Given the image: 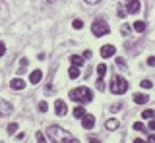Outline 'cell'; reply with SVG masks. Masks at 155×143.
Masks as SVG:
<instances>
[{"instance_id":"cell-7","label":"cell","mask_w":155,"mask_h":143,"mask_svg":"<svg viewBox=\"0 0 155 143\" xmlns=\"http://www.w3.org/2000/svg\"><path fill=\"white\" fill-rule=\"evenodd\" d=\"M10 114H12V104L8 101H4V99H0V118L10 116Z\"/></svg>"},{"instance_id":"cell-3","label":"cell","mask_w":155,"mask_h":143,"mask_svg":"<svg viewBox=\"0 0 155 143\" xmlns=\"http://www.w3.org/2000/svg\"><path fill=\"white\" fill-rule=\"evenodd\" d=\"M126 91H128V81H126L124 78H120V75H114L113 81H110V93L124 95Z\"/></svg>"},{"instance_id":"cell-32","label":"cell","mask_w":155,"mask_h":143,"mask_svg":"<svg viewBox=\"0 0 155 143\" xmlns=\"http://www.w3.org/2000/svg\"><path fill=\"white\" fill-rule=\"evenodd\" d=\"M89 143H101V139L95 137V135H89Z\"/></svg>"},{"instance_id":"cell-37","label":"cell","mask_w":155,"mask_h":143,"mask_svg":"<svg viewBox=\"0 0 155 143\" xmlns=\"http://www.w3.org/2000/svg\"><path fill=\"white\" fill-rule=\"evenodd\" d=\"M84 58H91V50H84Z\"/></svg>"},{"instance_id":"cell-16","label":"cell","mask_w":155,"mask_h":143,"mask_svg":"<svg viewBox=\"0 0 155 143\" xmlns=\"http://www.w3.org/2000/svg\"><path fill=\"white\" fill-rule=\"evenodd\" d=\"M134 29L138 31V33H142V31H145V21H134Z\"/></svg>"},{"instance_id":"cell-8","label":"cell","mask_w":155,"mask_h":143,"mask_svg":"<svg viewBox=\"0 0 155 143\" xmlns=\"http://www.w3.org/2000/svg\"><path fill=\"white\" fill-rule=\"evenodd\" d=\"M114 52H116V49H114L113 45L101 46V56H103V58H110V56H114Z\"/></svg>"},{"instance_id":"cell-6","label":"cell","mask_w":155,"mask_h":143,"mask_svg":"<svg viewBox=\"0 0 155 143\" xmlns=\"http://www.w3.org/2000/svg\"><path fill=\"white\" fill-rule=\"evenodd\" d=\"M81 126H84V130H91V128L95 126V116L93 114H84V118H81Z\"/></svg>"},{"instance_id":"cell-14","label":"cell","mask_w":155,"mask_h":143,"mask_svg":"<svg viewBox=\"0 0 155 143\" xmlns=\"http://www.w3.org/2000/svg\"><path fill=\"white\" fill-rule=\"evenodd\" d=\"M116 128H118V120H114V118L105 122V130H116Z\"/></svg>"},{"instance_id":"cell-33","label":"cell","mask_w":155,"mask_h":143,"mask_svg":"<svg viewBox=\"0 0 155 143\" xmlns=\"http://www.w3.org/2000/svg\"><path fill=\"white\" fill-rule=\"evenodd\" d=\"M4 52H6V45H4V43H2V41H0V56H2V54H4Z\"/></svg>"},{"instance_id":"cell-2","label":"cell","mask_w":155,"mask_h":143,"mask_svg":"<svg viewBox=\"0 0 155 143\" xmlns=\"http://www.w3.org/2000/svg\"><path fill=\"white\" fill-rule=\"evenodd\" d=\"M47 135H48V139H51L52 143H60V141L64 139L66 135H70V133H68V132H64L60 126L52 124V126H48V128H47Z\"/></svg>"},{"instance_id":"cell-21","label":"cell","mask_w":155,"mask_h":143,"mask_svg":"<svg viewBox=\"0 0 155 143\" xmlns=\"http://www.w3.org/2000/svg\"><path fill=\"white\" fill-rule=\"evenodd\" d=\"M142 116L145 118V120H151V118L155 116V112H153V110H143V112H142Z\"/></svg>"},{"instance_id":"cell-30","label":"cell","mask_w":155,"mask_h":143,"mask_svg":"<svg viewBox=\"0 0 155 143\" xmlns=\"http://www.w3.org/2000/svg\"><path fill=\"white\" fill-rule=\"evenodd\" d=\"M116 66H118V68H126V60L124 58H116Z\"/></svg>"},{"instance_id":"cell-29","label":"cell","mask_w":155,"mask_h":143,"mask_svg":"<svg viewBox=\"0 0 155 143\" xmlns=\"http://www.w3.org/2000/svg\"><path fill=\"white\" fill-rule=\"evenodd\" d=\"M140 85H142V87H143V89H151V85H153V83H151V81H149V79H143V81H142V83H140Z\"/></svg>"},{"instance_id":"cell-39","label":"cell","mask_w":155,"mask_h":143,"mask_svg":"<svg viewBox=\"0 0 155 143\" xmlns=\"http://www.w3.org/2000/svg\"><path fill=\"white\" fill-rule=\"evenodd\" d=\"M85 2H87V4H99L101 0H85Z\"/></svg>"},{"instance_id":"cell-20","label":"cell","mask_w":155,"mask_h":143,"mask_svg":"<svg viewBox=\"0 0 155 143\" xmlns=\"http://www.w3.org/2000/svg\"><path fill=\"white\" fill-rule=\"evenodd\" d=\"M95 87L99 89V91H105V81H103V78H99V79L95 81Z\"/></svg>"},{"instance_id":"cell-17","label":"cell","mask_w":155,"mask_h":143,"mask_svg":"<svg viewBox=\"0 0 155 143\" xmlns=\"http://www.w3.org/2000/svg\"><path fill=\"white\" fill-rule=\"evenodd\" d=\"M25 70H27V58H21V60H19L18 72H19V74H25Z\"/></svg>"},{"instance_id":"cell-35","label":"cell","mask_w":155,"mask_h":143,"mask_svg":"<svg viewBox=\"0 0 155 143\" xmlns=\"http://www.w3.org/2000/svg\"><path fill=\"white\" fill-rule=\"evenodd\" d=\"M147 64L149 66H155V56H149V58H147Z\"/></svg>"},{"instance_id":"cell-34","label":"cell","mask_w":155,"mask_h":143,"mask_svg":"<svg viewBox=\"0 0 155 143\" xmlns=\"http://www.w3.org/2000/svg\"><path fill=\"white\" fill-rule=\"evenodd\" d=\"M116 110H120V104L116 103V104H113V106H110V112H116Z\"/></svg>"},{"instance_id":"cell-25","label":"cell","mask_w":155,"mask_h":143,"mask_svg":"<svg viewBox=\"0 0 155 143\" xmlns=\"http://www.w3.org/2000/svg\"><path fill=\"white\" fill-rule=\"evenodd\" d=\"M72 27H74V29H81V27H84V21H81V20H74V21H72Z\"/></svg>"},{"instance_id":"cell-27","label":"cell","mask_w":155,"mask_h":143,"mask_svg":"<svg viewBox=\"0 0 155 143\" xmlns=\"http://www.w3.org/2000/svg\"><path fill=\"white\" fill-rule=\"evenodd\" d=\"M39 110H41V112H47V110H48V104H47V101L39 103Z\"/></svg>"},{"instance_id":"cell-41","label":"cell","mask_w":155,"mask_h":143,"mask_svg":"<svg viewBox=\"0 0 155 143\" xmlns=\"http://www.w3.org/2000/svg\"><path fill=\"white\" fill-rule=\"evenodd\" d=\"M47 2H54V0H47Z\"/></svg>"},{"instance_id":"cell-4","label":"cell","mask_w":155,"mask_h":143,"mask_svg":"<svg viewBox=\"0 0 155 143\" xmlns=\"http://www.w3.org/2000/svg\"><path fill=\"white\" fill-rule=\"evenodd\" d=\"M91 31H93L95 37H105L107 33L110 31V27H109V23H107V21L97 20V21H93V25H91Z\"/></svg>"},{"instance_id":"cell-23","label":"cell","mask_w":155,"mask_h":143,"mask_svg":"<svg viewBox=\"0 0 155 143\" xmlns=\"http://www.w3.org/2000/svg\"><path fill=\"white\" fill-rule=\"evenodd\" d=\"M16 130H18V124H8V133H10V135H14V133H16Z\"/></svg>"},{"instance_id":"cell-40","label":"cell","mask_w":155,"mask_h":143,"mask_svg":"<svg viewBox=\"0 0 155 143\" xmlns=\"http://www.w3.org/2000/svg\"><path fill=\"white\" fill-rule=\"evenodd\" d=\"M134 143H147V141H143V139H140V137H138V139H136Z\"/></svg>"},{"instance_id":"cell-28","label":"cell","mask_w":155,"mask_h":143,"mask_svg":"<svg viewBox=\"0 0 155 143\" xmlns=\"http://www.w3.org/2000/svg\"><path fill=\"white\" fill-rule=\"evenodd\" d=\"M134 130H138V132H145V126H143L142 122H136V124H134Z\"/></svg>"},{"instance_id":"cell-26","label":"cell","mask_w":155,"mask_h":143,"mask_svg":"<svg viewBox=\"0 0 155 143\" xmlns=\"http://www.w3.org/2000/svg\"><path fill=\"white\" fill-rule=\"evenodd\" d=\"M130 31H132V27L126 25V23H124L122 27H120V33H122V35H130Z\"/></svg>"},{"instance_id":"cell-13","label":"cell","mask_w":155,"mask_h":143,"mask_svg":"<svg viewBox=\"0 0 155 143\" xmlns=\"http://www.w3.org/2000/svg\"><path fill=\"white\" fill-rule=\"evenodd\" d=\"M70 62H72V66H78V68H80V66L84 64V56H78V54H72V56H70Z\"/></svg>"},{"instance_id":"cell-18","label":"cell","mask_w":155,"mask_h":143,"mask_svg":"<svg viewBox=\"0 0 155 143\" xmlns=\"http://www.w3.org/2000/svg\"><path fill=\"white\" fill-rule=\"evenodd\" d=\"M84 114H85V108L84 106H76L74 108V116L76 118H84Z\"/></svg>"},{"instance_id":"cell-12","label":"cell","mask_w":155,"mask_h":143,"mask_svg":"<svg viewBox=\"0 0 155 143\" xmlns=\"http://www.w3.org/2000/svg\"><path fill=\"white\" fill-rule=\"evenodd\" d=\"M41 79H43V72L41 70H33L31 75H29V81H31V83H39Z\"/></svg>"},{"instance_id":"cell-24","label":"cell","mask_w":155,"mask_h":143,"mask_svg":"<svg viewBox=\"0 0 155 143\" xmlns=\"http://www.w3.org/2000/svg\"><path fill=\"white\" fill-rule=\"evenodd\" d=\"M60 143H80V141H78L76 137H72V135H66V137H64V139H62Z\"/></svg>"},{"instance_id":"cell-15","label":"cell","mask_w":155,"mask_h":143,"mask_svg":"<svg viewBox=\"0 0 155 143\" xmlns=\"http://www.w3.org/2000/svg\"><path fill=\"white\" fill-rule=\"evenodd\" d=\"M68 78H72V79L80 78V68H78V66H72V68L68 70Z\"/></svg>"},{"instance_id":"cell-36","label":"cell","mask_w":155,"mask_h":143,"mask_svg":"<svg viewBox=\"0 0 155 143\" xmlns=\"http://www.w3.org/2000/svg\"><path fill=\"white\" fill-rule=\"evenodd\" d=\"M147 143H155V133H149V137H147Z\"/></svg>"},{"instance_id":"cell-5","label":"cell","mask_w":155,"mask_h":143,"mask_svg":"<svg viewBox=\"0 0 155 143\" xmlns=\"http://www.w3.org/2000/svg\"><path fill=\"white\" fill-rule=\"evenodd\" d=\"M140 8H142L140 0H126V12L128 14H138Z\"/></svg>"},{"instance_id":"cell-9","label":"cell","mask_w":155,"mask_h":143,"mask_svg":"<svg viewBox=\"0 0 155 143\" xmlns=\"http://www.w3.org/2000/svg\"><path fill=\"white\" fill-rule=\"evenodd\" d=\"M54 112H56V116H64V114L68 112V108H66V103H62L60 99L54 103Z\"/></svg>"},{"instance_id":"cell-22","label":"cell","mask_w":155,"mask_h":143,"mask_svg":"<svg viewBox=\"0 0 155 143\" xmlns=\"http://www.w3.org/2000/svg\"><path fill=\"white\" fill-rule=\"evenodd\" d=\"M35 139H37V143H47L45 135H43V132H37V133H35Z\"/></svg>"},{"instance_id":"cell-38","label":"cell","mask_w":155,"mask_h":143,"mask_svg":"<svg viewBox=\"0 0 155 143\" xmlns=\"http://www.w3.org/2000/svg\"><path fill=\"white\" fill-rule=\"evenodd\" d=\"M149 130H155V120L151 118V122H149Z\"/></svg>"},{"instance_id":"cell-19","label":"cell","mask_w":155,"mask_h":143,"mask_svg":"<svg viewBox=\"0 0 155 143\" xmlns=\"http://www.w3.org/2000/svg\"><path fill=\"white\" fill-rule=\"evenodd\" d=\"M105 74H107V66L99 64V66H97V75H99V78H105Z\"/></svg>"},{"instance_id":"cell-10","label":"cell","mask_w":155,"mask_h":143,"mask_svg":"<svg viewBox=\"0 0 155 143\" xmlns=\"http://www.w3.org/2000/svg\"><path fill=\"white\" fill-rule=\"evenodd\" d=\"M10 87H12L14 91H21V89H25V81H23L21 78H14L12 83H10Z\"/></svg>"},{"instance_id":"cell-11","label":"cell","mask_w":155,"mask_h":143,"mask_svg":"<svg viewBox=\"0 0 155 143\" xmlns=\"http://www.w3.org/2000/svg\"><path fill=\"white\" fill-rule=\"evenodd\" d=\"M134 103L136 104H145V103H147L149 101V97H147V95H145V93H134Z\"/></svg>"},{"instance_id":"cell-1","label":"cell","mask_w":155,"mask_h":143,"mask_svg":"<svg viewBox=\"0 0 155 143\" xmlns=\"http://www.w3.org/2000/svg\"><path fill=\"white\" fill-rule=\"evenodd\" d=\"M68 97H70V101L80 103V104H85V103H91V101H93V93H91L89 87H78V89H72Z\"/></svg>"},{"instance_id":"cell-31","label":"cell","mask_w":155,"mask_h":143,"mask_svg":"<svg viewBox=\"0 0 155 143\" xmlns=\"http://www.w3.org/2000/svg\"><path fill=\"white\" fill-rule=\"evenodd\" d=\"M116 14H118L120 17H124V16H126V14H128V12H126V8H122V6H118V10H116Z\"/></svg>"}]
</instances>
